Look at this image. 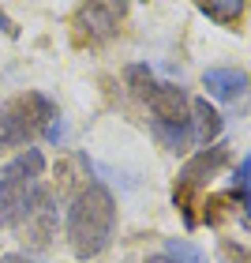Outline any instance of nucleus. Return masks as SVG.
<instances>
[{
  "instance_id": "obj_15",
  "label": "nucleus",
  "mask_w": 251,
  "mask_h": 263,
  "mask_svg": "<svg viewBox=\"0 0 251 263\" xmlns=\"http://www.w3.org/2000/svg\"><path fill=\"white\" fill-rule=\"evenodd\" d=\"M0 23H4V30L11 34V38H15V34H19V30H15V23H8V15H4V11H0Z\"/></svg>"
},
{
  "instance_id": "obj_10",
  "label": "nucleus",
  "mask_w": 251,
  "mask_h": 263,
  "mask_svg": "<svg viewBox=\"0 0 251 263\" xmlns=\"http://www.w3.org/2000/svg\"><path fill=\"white\" fill-rule=\"evenodd\" d=\"M161 252L173 263H206V252H202L199 245H191V241H180V237H169Z\"/></svg>"
},
{
  "instance_id": "obj_7",
  "label": "nucleus",
  "mask_w": 251,
  "mask_h": 263,
  "mask_svg": "<svg viewBox=\"0 0 251 263\" xmlns=\"http://www.w3.org/2000/svg\"><path fill=\"white\" fill-rule=\"evenodd\" d=\"M202 87H206V94H214L221 102H240L251 94V79L240 68H206L202 71Z\"/></svg>"
},
{
  "instance_id": "obj_2",
  "label": "nucleus",
  "mask_w": 251,
  "mask_h": 263,
  "mask_svg": "<svg viewBox=\"0 0 251 263\" xmlns=\"http://www.w3.org/2000/svg\"><path fill=\"white\" fill-rule=\"evenodd\" d=\"M41 173H45V154L38 147H27L0 170V226L4 230H15L27 222Z\"/></svg>"
},
{
  "instance_id": "obj_9",
  "label": "nucleus",
  "mask_w": 251,
  "mask_h": 263,
  "mask_svg": "<svg viewBox=\"0 0 251 263\" xmlns=\"http://www.w3.org/2000/svg\"><path fill=\"white\" fill-rule=\"evenodd\" d=\"M218 136H221V113L206 98H191V143L210 147Z\"/></svg>"
},
{
  "instance_id": "obj_16",
  "label": "nucleus",
  "mask_w": 251,
  "mask_h": 263,
  "mask_svg": "<svg viewBox=\"0 0 251 263\" xmlns=\"http://www.w3.org/2000/svg\"><path fill=\"white\" fill-rule=\"evenodd\" d=\"M147 263H173V259L165 256V252H158V256H147Z\"/></svg>"
},
{
  "instance_id": "obj_4",
  "label": "nucleus",
  "mask_w": 251,
  "mask_h": 263,
  "mask_svg": "<svg viewBox=\"0 0 251 263\" xmlns=\"http://www.w3.org/2000/svg\"><path fill=\"white\" fill-rule=\"evenodd\" d=\"M56 117L60 113H56L49 94H41V90L15 94L0 109V147H27L30 139H38L53 128Z\"/></svg>"
},
{
  "instance_id": "obj_8",
  "label": "nucleus",
  "mask_w": 251,
  "mask_h": 263,
  "mask_svg": "<svg viewBox=\"0 0 251 263\" xmlns=\"http://www.w3.org/2000/svg\"><path fill=\"white\" fill-rule=\"evenodd\" d=\"M27 237H30V245L34 248H45L49 245V237H53V226H56V211L49 207V192L45 188H38V196H34L30 203V214H27Z\"/></svg>"
},
{
  "instance_id": "obj_11",
  "label": "nucleus",
  "mask_w": 251,
  "mask_h": 263,
  "mask_svg": "<svg viewBox=\"0 0 251 263\" xmlns=\"http://www.w3.org/2000/svg\"><path fill=\"white\" fill-rule=\"evenodd\" d=\"M199 11H202L206 19L221 23V27H233V23L244 15V4H236V0H233V4H202Z\"/></svg>"
},
{
  "instance_id": "obj_1",
  "label": "nucleus",
  "mask_w": 251,
  "mask_h": 263,
  "mask_svg": "<svg viewBox=\"0 0 251 263\" xmlns=\"http://www.w3.org/2000/svg\"><path fill=\"white\" fill-rule=\"evenodd\" d=\"M68 245L75 259H98L113 245L116 230V199L105 184H87L68 207Z\"/></svg>"
},
{
  "instance_id": "obj_3",
  "label": "nucleus",
  "mask_w": 251,
  "mask_h": 263,
  "mask_svg": "<svg viewBox=\"0 0 251 263\" xmlns=\"http://www.w3.org/2000/svg\"><path fill=\"white\" fill-rule=\"evenodd\" d=\"M139 102H147L150 128H154V136L161 139V147L173 151V154H184L191 147V98L180 87H173V83L154 79V87L142 94Z\"/></svg>"
},
{
  "instance_id": "obj_12",
  "label": "nucleus",
  "mask_w": 251,
  "mask_h": 263,
  "mask_svg": "<svg viewBox=\"0 0 251 263\" xmlns=\"http://www.w3.org/2000/svg\"><path fill=\"white\" fill-rule=\"evenodd\" d=\"M233 177H236V188H240V196H244V207L251 211V154H247L240 165H236Z\"/></svg>"
},
{
  "instance_id": "obj_13",
  "label": "nucleus",
  "mask_w": 251,
  "mask_h": 263,
  "mask_svg": "<svg viewBox=\"0 0 251 263\" xmlns=\"http://www.w3.org/2000/svg\"><path fill=\"white\" fill-rule=\"evenodd\" d=\"M225 256H233V259H240V263H251V252H247V248L229 245V241H225Z\"/></svg>"
},
{
  "instance_id": "obj_5",
  "label": "nucleus",
  "mask_w": 251,
  "mask_h": 263,
  "mask_svg": "<svg viewBox=\"0 0 251 263\" xmlns=\"http://www.w3.org/2000/svg\"><path fill=\"white\" fill-rule=\"evenodd\" d=\"M225 162H229V151H225V147H202L195 158H191L184 170H180V177H176V188H173V203L180 207V214H184L187 226H195V214H191V207H195V196L214 181V173H218Z\"/></svg>"
},
{
  "instance_id": "obj_6",
  "label": "nucleus",
  "mask_w": 251,
  "mask_h": 263,
  "mask_svg": "<svg viewBox=\"0 0 251 263\" xmlns=\"http://www.w3.org/2000/svg\"><path fill=\"white\" fill-rule=\"evenodd\" d=\"M128 15V4H82L71 19L75 27V42H87V45H98V42H109L116 30H120V19Z\"/></svg>"
},
{
  "instance_id": "obj_14",
  "label": "nucleus",
  "mask_w": 251,
  "mask_h": 263,
  "mask_svg": "<svg viewBox=\"0 0 251 263\" xmlns=\"http://www.w3.org/2000/svg\"><path fill=\"white\" fill-rule=\"evenodd\" d=\"M0 263H34V259H27V256H19V252H8Z\"/></svg>"
}]
</instances>
